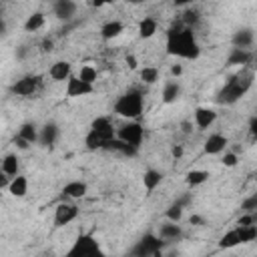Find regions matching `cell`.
<instances>
[{
    "label": "cell",
    "mask_w": 257,
    "mask_h": 257,
    "mask_svg": "<svg viewBox=\"0 0 257 257\" xmlns=\"http://www.w3.org/2000/svg\"><path fill=\"white\" fill-rule=\"evenodd\" d=\"M14 145H16V147H18L20 151H26V149L30 147V143H26V141H24L22 137H18V135L14 137Z\"/></svg>",
    "instance_id": "cell-40"
},
{
    "label": "cell",
    "mask_w": 257,
    "mask_h": 257,
    "mask_svg": "<svg viewBox=\"0 0 257 257\" xmlns=\"http://www.w3.org/2000/svg\"><path fill=\"white\" fill-rule=\"evenodd\" d=\"M181 96V84L177 80H169L165 86H163V94H161V100L165 104H173L177 98Z\"/></svg>",
    "instance_id": "cell-24"
},
{
    "label": "cell",
    "mask_w": 257,
    "mask_h": 257,
    "mask_svg": "<svg viewBox=\"0 0 257 257\" xmlns=\"http://www.w3.org/2000/svg\"><path fill=\"white\" fill-rule=\"evenodd\" d=\"M183 207L181 205H177V203H173L167 211H165V217H167V221H175V223H179L181 219H183Z\"/></svg>",
    "instance_id": "cell-35"
},
{
    "label": "cell",
    "mask_w": 257,
    "mask_h": 257,
    "mask_svg": "<svg viewBox=\"0 0 257 257\" xmlns=\"http://www.w3.org/2000/svg\"><path fill=\"white\" fill-rule=\"evenodd\" d=\"M88 187L84 181H70L62 187V197L64 199H82L86 195Z\"/></svg>",
    "instance_id": "cell-17"
},
{
    "label": "cell",
    "mask_w": 257,
    "mask_h": 257,
    "mask_svg": "<svg viewBox=\"0 0 257 257\" xmlns=\"http://www.w3.org/2000/svg\"><path fill=\"white\" fill-rule=\"evenodd\" d=\"M251 84H253V74H251V72H249V74L239 72L237 76H233V78L221 88L217 100L223 102V104H233V102H237V100L251 88Z\"/></svg>",
    "instance_id": "cell-3"
},
{
    "label": "cell",
    "mask_w": 257,
    "mask_h": 257,
    "mask_svg": "<svg viewBox=\"0 0 257 257\" xmlns=\"http://www.w3.org/2000/svg\"><path fill=\"white\" fill-rule=\"evenodd\" d=\"M249 133H251V135H255V133H257V118H255V116L249 120Z\"/></svg>",
    "instance_id": "cell-47"
},
{
    "label": "cell",
    "mask_w": 257,
    "mask_h": 257,
    "mask_svg": "<svg viewBox=\"0 0 257 257\" xmlns=\"http://www.w3.org/2000/svg\"><path fill=\"white\" fill-rule=\"evenodd\" d=\"M90 131H94V133L104 141V147H106V143H108L110 139H114V135H116V128L112 126V122H110L108 116H96V118L90 122Z\"/></svg>",
    "instance_id": "cell-10"
},
{
    "label": "cell",
    "mask_w": 257,
    "mask_h": 257,
    "mask_svg": "<svg viewBox=\"0 0 257 257\" xmlns=\"http://www.w3.org/2000/svg\"><path fill=\"white\" fill-rule=\"evenodd\" d=\"M114 112L122 118H128V120H137L141 114H143V108H145V100H143V92L133 88V90H126L122 92L116 102H114Z\"/></svg>",
    "instance_id": "cell-2"
},
{
    "label": "cell",
    "mask_w": 257,
    "mask_h": 257,
    "mask_svg": "<svg viewBox=\"0 0 257 257\" xmlns=\"http://www.w3.org/2000/svg\"><path fill=\"white\" fill-rule=\"evenodd\" d=\"M0 163H2V173H4V175H8L10 179L18 175L20 163H18V157H16V155H6L4 159H0Z\"/></svg>",
    "instance_id": "cell-27"
},
{
    "label": "cell",
    "mask_w": 257,
    "mask_h": 257,
    "mask_svg": "<svg viewBox=\"0 0 257 257\" xmlns=\"http://www.w3.org/2000/svg\"><path fill=\"white\" fill-rule=\"evenodd\" d=\"M58 139V126L54 122H46L40 131H38V143L42 147H52Z\"/></svg>",
    "instance_id": "cell-20"
},
{
    "label": "cell",
    "mask_w": 257,
    "mask_h": 257,
    "mask_svg": "<svg viewBox=\"0 0 257 257\" xmlns=\"http://www.w3.org/2000/svg\"><path fill=\"white\" fill-rule=\"evenodd\" d=\"M159 237H161L163 241H177V239L183 237V229H181L179 223L167 221V223H163V225L159 227Z\"/></svg>",
    "instance_id": "cell-18"
},
{
    "label": "cell",
    "mask_w": 257,
    "mask_h": 257,
    "mask_svg": "<svg viewBox=\"0 0 257 257\" xmlns=\"http://www.w3.org/2000/svg\"><path fill=\"white\" fill-rule=\"evenodd\" d=\"M241 209H243L245 213H255V209H257V195H251L249 199H245V201L241 203Z\"/></svg>",
    "instance_id": "cell-37"
},
{
    "label": "cell",
    "mask_w": 257,
    "mask_h": 257,
    "mask_svg": "<svg viewBox=\"0 0 257 257\" xmlns=\"http://www.w3.org/2000/svg\"><path fill=\"white\" fill-rule=\"evenodd\" d=\"M139 76L145 84H155L159 80V68L157 66H145L139 70Z\"/></svg>",
    "instance_id": "cell-34"
},
{
    "label": "cell",
    "mask_w": 257,
    "mask_h": 257,
    "mask_svg": "<svg viewBox=\"0 0 257 257\" xmlns=\"http://www.w3.org/2000/svg\"><path fill=\"white\" fill-rule=\"evenodd\" d=\"M104 149H110V151H116V153H122V155H126V157H133V155H137V151L139 149H135V147H131V145H126V143H122L120 139H110L108 143H106V147Z\"/></svg>",
    "instance_id": "cell-30"
},
{
    "label": "cell",
    "mask_w": 257,
    "mask_h": 257,
    "mask_svg": "<svg viewBox=\"0 0 257 257\" xmlns=\"http://www.w3.org/2000/svg\"><path fill=\"white\" fill-rule=\"evenodd\" d=\"M165 241L159 237V235H153V233H147L145 237H141V241L135 245L133 249V255H139V257H149V255H159L161 249H163Z\"/></svg>",
    "instance_id": "cell-6"
},
{
    "label": "cell",
    "mask_w": 257,
    "mask_h": 257,
    "mask_svg": "<svg viewBox=\"0 0 257 257\" xmlns=\"http://www.w3.org/2000/svg\"><path fill=\"white\" fill-rule=\"evenodd\" d=\"M8 183H10V177H8V175H4V173H0V189L8 187Z\"/></svg>",
    "instance_id": "cell-46"
},
{
    "label": "cell",
    "mask_w": 257,
    "mask_h": 257,
    "mask_svg": "<svg viewBox=\"0 0 257 257\" xmlns=\"http://www.w3.org/2000/svg\"><path fill=\"white\" fill-rule=\"evenodd\" d=\"M54 14L60 20H70L76 14V2L74 0H56L54 2Z\"/></svg>",
    "instance_id": "cell-21"
},
{
    "label": "cell",
    "mask_w": 257,
    "mask_h": 257,
    "mask_svg": "<svg viewBox=\"0 0 257 257\" xmlns=\"http://www.w3.org/2000/svg\"><path fill=\"white\" fill-rule=\"evenodd\" d=\"M92 92H94V84L84 82V80H80L78 76H72V74L66 78L64 94H66L68 98H80V96H88V94H92Z\"/></svg>",
    "instance_id": "cell-8"
},
{
    "label": "cell",
    "mask_w": 257,
    "mask_h": 257,
    "mask_svg": "<svg viewBox=\"0 0 257 257\" xmlns=\"http://www.w3.org/2000/svg\"><path fill=\"white\" fill-rule=\"evenodd\" d=\"M251 58H253L251 50L235 48V46H233L231 52H229V56H227V66H245V64L251 62Z\"/></svg>",
    "instance_id": "cell-16"
},
{
    "label": "cell",
    "mask_w": 257,
    "mask_h": 257,
    "mask_svg": "<svg viewBox=\"0 0 257 257\" xmlns=\"http://www.w3.org/2000/svg\"><path fill=\"white\" fill-rule=\"evenodd\" d=\"M38 86H40V78L38 76H34V74H26V76H22V78H18L12 86H10V92L12 94H16V96H32L36 90H38Z\"/></svg>",
    "instance_id": "cell-7"
},
{
    "label": "cell",
    "mask_w": 257,
    "mask_h": 257,
    "mask_svg": "<svg viewBox=\"0 0 257 257\" xmlns=\"http://www.w3.org/2000/svg\"><path fill=\"white\" fill-rule=\"evenodd\" d=\"M157 30H159V22H157L155 18H151V16H145V18L139 22V36H141L143 40L153 38V36L157 34Z\"/></svg>",
    "instance_id": "cell-23"
},
{
    "label": "cell",
    "mask_w": 257,
    "mask_h": 257,
    "mask_svg": "<svg viewBox=\"0 0 257 257\" xmlns=\"http://www.w3.org/2000/svg\"><path fill=\"white\" fill-rule=\"evenodd\" d=\"M126 4H145L147 0H124Z\"/></svg>",
    "instance_id": "cell-52"
},
{
    "label": "cell",
    "mask_w": 257,
    "mask_h": 257,
    "mask_svg": "<svg viewBox=\"0 0 257 257\" xmlns=\"http://www.w3.org/2000/svg\"><path fill=\"white\" fill-rule=\"evenodd\" d=\"M227 145H229V141H227L225 135L213 133V135L207 137V141H205V145H203V151H205L207 155H221V153L227 149Z\"/></svg>",
    "instance_id": "cell-12"
},
{
    "label": "cell",
    "mask_w": 257,
    "mask_h": 257,
    "mask_svg": "<svg viewBox=\"0 0 257 257\" xmlns=\"http://www.w3.org/2000/svg\"><path fill=\"white\" fill-rule=\"evenodd\" d=\"M255 219H257L255 213H243V215L239 217L237 225H251V223H255Z\"/></svg>",
    "instance_id": "cell-39"
},
{
    "label": "cell",
    "mask_w": 257,
    "mask_h": 257,
    "mask_svg": "<svg viewBox=\"0 0 257 257\" xmlns=\"http://www.w3.org/2000/svg\"><path fill=\"white\" fill-rule=\"evenodd\" d=\"M100 243L92 237V235H78L74 245L68 251V257H92V255H100Z\"/></svg>",
    "instance_id": "cell-4"
},
{
    "label": "cell",
    "mask_w": 257,
    "mask_h": 257,
    "mask_svg": "<svg viewBox=\"0 0 257 257\" xmlns=\"http://www.w3.org/2000/svg\"><path fill=\"white\" fill-rule=\"evenodd\" d=\"M114 137L120 139L122 143L131 145V147L139 149L141 143H143V139H145V128H143V124H139L137 120H128V122H124V124H120V126L116 128V135H114Z\"/></svg>",
    "instance_id": "cell-5"
},
{
    "label": "cell",
    "mask_w": 257,
    "mask_h": 257,
    "mask_svg": "<svg viewBox=\"0 0 257 257\" xmlns=\"http://www.w3.org/2000/svg\"><path fill=\"white\" fill-rule=\"evenodd\" d=\"M207 179H209V171H205V169H191V171H187V175H185V183H187L189 187H199V185H203Z\"/></svg>",
    "instance_id": "cell-25"
},
{
    "label": "cell",
    "mask_w": 257,
    "mask_h": 257,
    "mask_svg": "<svg viewBox=\"0 0 257 257\" xmlns=\"http://www.w3.org/2000/svg\"><path fill=\"white\" fill-rule=\"evenodd\" d=\"M189 223H191V225H203V223H205V219H203V217H199V215H191Z\"/></svg>",
    "instance_id": "cell-45"
},
{
    "label": "cell",
    "mask_w": 257,
    "mask_h": 257,
    "mask_svg": "<svg viewBox=\"0 0 257 257\" xmlns=\"http://www.w3.org/2000/svg\"><path fill=\"white\" fill-rule=\"evenodd\" d=\"M163 183V173L161 171H157V169H147L145 173H143V187H145V191L151 195L159 185Z\"/></svg>",
    "instance_id": "cell-22"
},
{
    "label": "cell",
    "mask_w": 257,
    "mask_h": 257,
    "mask_svg": "<svg viewBox=\"0 0 257 257\" xmlns=\"http://www.w3.org/2000/svg\"><path fill=\"white\" fill-rule=\"evenodd\" d=\"M181 74H183V66H181V64H173V66H171V76L177 78V76H181Z\"/></svg>",
    "instance_id": "cell-42"
},
{
    "label": "cell",
    "mask_w": 257,
    "mask_h": 257,
    "mask_svg": "<svg viewBox=\"0 0 257 257\" xmlns=\"http://www.w3.org/2000/svg\"><path fill=\"white\" fill-rule=\"evenodd\" d=\"M4 32H6V22H4L2 18H0V36H2Z\"/></svg>",
    "instance_id": "cell-51"
},
{
    "label": "cell",
    "mask_w": 257,
    "mask_h": 257,
    "mask_svg": "<svg viewBox=\"0 0 257 257\" xmlns=\"http://www.w3.org/2000/svg\"><path fill=\"white\" fill-rule=\"evenodd\" d=\"M181 131H183L185 135H189V133L193 131V122H191V120H183V122H181Z\"/></svg>",
    "instance_id": "cell-44"
},
{
    "label": "cell",
    "mask_w": 257,
    "mask_h": 257,
    "mask_svg": "<svg viewBox=\"0 0 257 257\" xmlns=\"http://www.w3.org/2000/svg\"><path fill=\"white\" fill-rule=\"evenodd\" d=\"M18 137H22L26 143L34 145V143H38V126L34 122H22L18 128Z\"/></svg>",
    "instance_id": "cell-26"
},
{
    "label": "cell",
    "mask_w": 257,
    "mask_h": 257,
    "mask_svg": "<svg viewBox=\"0 0 257 257\" xmlns=\"http://www.w3.org/2000/svg\"><path fill=\"white\" fill-rule=\"evenodd\" d=\"M183 153H185V151H183V147H181V145H175V147L171 149V155H173L175 159H181V157H183Z\"/></svg>",
    "instance_id": "cell-43"
},
{
    "label": "cell",
    "mask_w": 257,
    "mask_h": 257,
    "mask_svg": "<svg viewBox=\"0 0 257 257\" xmlns=\"http://www.w3.org/2000/svg\"><path fill=\"white\" fill-rule=\"evenodd\" d=\"M223 153H225V151H223ZM221 163H223L225 167H235V165L239 163V157H237L235 151H227V153L221 157Z\"/></svg>",
    "instance_id": "cell-36"
},
{
    "label": "cell",
    "mask_w": 257,
    "mask_h": 257,
    "mask_svg": "<svg viewBox=\"0 0 257 257\" xmlns=\"http://www.w3.org/2000/svg\"><path fill=\"white\" fill-rule=\"evenodd\" d=\"M237 245H241L239 235H237V229L227 231V233L219 239V247H221V249H233V247H237Z\"/></svg>",
    "instance_id": "cell-31"
},
{
    "label": "cell",
    "mask_w": 257,
    "mask_h": 257,
    "mask_svg": "<svg viewBox=\"0 0 257 257\" xmlns=\"http://www.w3.org/2000/svg\"><path fill=\"white\" fill-rule=\"evenodd\" d=\"M8 193L12 195V197H16V199H22V197H26V193H28V179L24 177V175H16V177H12L10 179V183H8Z\"/></svg>",
    "instance_id": "cell-15"
},
{
    "label": "cell",
    "mask_w": 257,
    "mask_h": 257,
    "mask_svg": "<svg viewBox=\"0 0 257 257\" xmlns=\"http://www.w3.org/2000/svg\"><path fill=\"white\" fill-rule=\"evenodd\" d=\"M183 22H185V26H193V24H197L199 22V12H195V10H187L185 14H183Z\"/></svg>",
    "instance_id": "cell-38"
},
{
    "label": "cell",
    "mask_w": 257,
    "mask_h": 257,
    "mask_svg": "<svg viewBox=\"0 0 257 257\" xmlns=\"http://www.w3.org/2000/svg\"><path fill=\"white\" fill-rule=\"evenodd\" d=\"M84 145H86L88 151H100V149H104V141L94 131H90V128H88V133L84 137Z\"/></svg>",
    "instance_id": "cell-33"
},
{
    "label": "cell",
    "mask_w": 257,
    "mask_h": 257,
    "mask_svg": "<svg viewBox=\"0 0 257 257\" xmlns=\"http://www.w3.org/2000/svg\"><path fill=\"white\" fill-rule=\"evenodd\" d=\"M124 32V24L118 20H108L100 26V38L102 40H114Z\"/></svg>",
    "instance_id": "cell-19"
},
{
    "label": "cell",
    "mask_w": 257,
    "mask_h": 257,
    "mask_svg": "<svg viewBox=\"0 0 257 257\" xmlns=\"http://www.w3.org/2000/svg\"><path fill=\"white\" fill-rule=\"evenodd\" d=\"M78 217V207L72 203H60L54 209V227H64Z\"/></svg>",
    "instance_id": "cell-9"
},
{
    "label": "cell",
    "mask_w": 257,
    "mask_h": 257,
    "mask_svg": "<svg viewBox=\"0 0 257 257\" xmlns=\"http://www.w3.org/2000/svg\"><path fill=\"white\" fill-rule=\"evenodd\" d=\"M175 2V6H189V4H193L195 0H173Z\"/></svg>",
    "instance_id": "cell-49"
},
{
    "label": "cell",
    "mask_w": 257,
    "mask_h": 257,
    "mask_svg": "<svg viewBox=\"0 0 257 257\" xmlns=\"http://www.w3.org/2000/svg\"><path fill=\"white\" fill-rule=\"evenodd\" d=\"M70 74H72V66H70L68 60H56V62L48 68V76H50L52 80H56V82L66 80Z\"/></svg>",
    "instance_id": "cell-14"
},
{
    "label": "cell",
    "mask_w": 257,
    "mask_h": 257,
    "mask_svg": "<svg viewBox=\"0 0 257 257\" xmlns=\"http://www.w3.org/2000/svg\"><path fill=\"white\" fill-rule=\"evenodd\" d=\"M191 201H193V195L189 193V195H183L181 199H177L175 203H177V205H181V207L185 209V207H189V203H191Z\"/></svg>",
    "instance_id": "cell-41"
},
{
    "label": "cell",
    "mask_w": 257,
    "mask_h": 257,
    "mask_svg": "<svg viewBox=\"0 0 257 257\" xmlns=\"http://www.w3.org/2000/svg\"><path fill=\"white\" fill-rule=\"evenodd\" d=\"M76 76H78L80 80H84V82H90V84H94V82H96V78H98V70H96L92 64H82Z\"/></svg>",
    "instance_id": "cell-32"
},
{
    "label": "cell",
    "mask_w": 257,
    "mask_h": 257,
    "mask_svg": "<svg viewBox=\"0 0 257 257\" xmlns=\"http://www.w3.org/2000/svg\"><path fill=\"white\" fill-rule=\"evenodd\" d=\"M126 64H128V68H137V58L133 54H128L126 56Z\"/></svg>",
    "instance_id": "cell-48"
},
{
    "label": "cell",
    "mask_w": 257,
    "mask_h": 257,
    "mask_svg": "<svg viewBox=\"0 0 257 257\" xmlns=\"http://www.w3.org/2000/svg\"><path fill=\"white\" fill-rule=\"evenodd\" d=\"M112 0H92V4H96V6H102V4H110Z\"/></svg>",
    "instance_id": "cell-50"
},
{
    "label": "cell",
    "mask_w": 257,
    "mask_h": 257,
    "mask_svg": "<svg viewBox=\"0 0 257 257\" xmlns=\"http://www.w3.org/2000/svg\"><path fill=\"white\" fill-rule=\"evenodd\" d=\"M235 229H237V235H239L241 245L243 243H251V241L257 239V225L255 223H251V225H237Z\"/></svg>",
    "instance_id": "cell-28"
},
{
    "label": "cell",
    "mask_w": 257,
    "mask_h": 257,
    "mask_svg": "<svg viewBox=\"0 0 257 257\" xmlns=\"http://www.w3.org/2000/svg\"><path fill=\"white\" fill-rule=\"evenodd\" d=\"M0 173H2V163H0Z\"/></svg>",
    "instance_id": "cell-53"
},
{
    "label": "cell",
    "mask_w": 257,
    "mask_h": 257,
    "mask_svg": "<svg viewBox=\"0 0 257 257\" xmlns=\"http://www.w3.org/2000/svg\"><path fill=\"white\" fill-rule=\"evenodd\" d=\"M167 54L185 60H197L201 56V46L195 38L193 28L185 26L167 30Z\"/></svg>",
    "instance_id": "cell-1"
},
{
    "label": "cell",
    "mask_w": 257,
    "mask_h": 257,
    "mask_svg": "<svg viewBox=\"0 0 257 257\" xmlns=\"http://www.w3.org/2000/svg\"><path fill=\"white\" fill-rule=\"evenodd\" d=\"M233 46L235 48H245V50H251L253 42H255V34H253V28H241L233 34L231 38Z\"/></svg>",
    "instance_id": "cell-13"
},
{
    "label": "cell",
    "mask_w": 257,
    "mask_h": 257,
    "mask_svg": "<svg viewBox=\"0 0 257 257\" xmlns=\"http://www.w3.org/2000/svg\"><path fill=\"white\" fill-rule=\"evenodd\" d=\"M215 120H217V110H213V108H209V106H199V108H195L193 124H195L199 131H205V128L213 126Z\"/></svg>",
    "instance_id": "cell-11"
},
{
    "label": "cell",
    "mask_w": 257,
    "mask_h": 257,
    "mask_svg": "<svg viewBox=\"0 0 257 257\" xmlns=\"http://www.w3.org/2000/svg\"><path fill=\"white\" fill-rule=\"evenodd\" d=\"M44 24H46V16H44L42 12H32V14L26 18V22H24V30H26V32H36V30H40Z\"/></svg>",
    "instance_id": "cell-29"
}]
</instances>
